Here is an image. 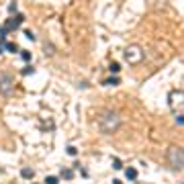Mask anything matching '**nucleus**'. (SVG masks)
I'll use <instances>...</instances> for the list:
<instances>
[{
    "label": "nucleus",
    "instance_id": "obj_13",
    "mask_svg": "<svg viewBox=\"0 0 184 184\" xmlns=\"http://www.w3.org/2000/svg\"><path fill=\"white\" fill-rule=\"evenodd\" d=\"M58 182H59L58 176H47V178H45V184H58Z\"/></svg>",
    "mask_w": 184,
    "mask_h": 184
},
{
    "label": "nucleus",
    "instance_id": "obj_11",
    "mask_svg": "<svg viewBox=\"0 0 184 184\" xmlns=\"http://www.w3.org/2000/svg\"><path fill=\"white\" fill-rule=\"evenodd\" d=\"M104 84H108V86H117V84H119V78H117V76H111V78H107V80H104Z\"/></svg>",
    "mask_w": 184,
    "mask_h": 184
},
{
    "label": "nucleus",
    "instance_id": "obj_20",
    "mask_svg": "<svg viewBox=\"0 0 184 184\" xmlns=\"http://www.w3.org/2000/svg\"><path fill=\"white\" fill-rule=\"evenodd\" d=\"M25 35L31 39V41H35V35H33V31H25Z\"/></svg>",
    "mask_w": 184,
    "mask_h": 184
},
{
    "label": "nucleus",
    "instance_id": "obj_3",
    "mask_svg": "<svg viewBox=\"0 0 184 184\" xmlns=\"http://www.w3.org/2000/svg\"><path fill=\"white\" fill-rule=\"evenodd\" d=\"M168 102H170V108L172 111H182L184 108V90H172L168 94Z\"/></svg>",
    "mask_w": 184,
    "mask_h": 184
},
{
    "label": "nucleus",
    "instance_id": "obj_10",
    "mask_svg": "<svg viewBox=\"0 0 184 184\" xmlns=\"http://www.w3.org/2000/svg\"><path fill=\"white\" fill-rule=\"evenodd\" d=\"M108 70H111V74H115V76H117V74L121 72V66H119V63H117V62H113L111 66H108Z\"/></svg>",
    "mask_w": 184,
    "mask_h": 184
},
{
    "label": "nucleus",
    "instance_id": "obj_7",
    "mask_svg": "<svg viewBox=\"0 0 184 184\" xmlns=\"http://www.w3.org/2000/svg\"><path fill=\"white\" fill-rule=\"evenodd\" d=\"M21 176H23V178H27V180H31V178L35 176V172H33L31 168H23V170H21Z\"/></svg>",
    "mask_w": 184,
    "mask_h": 184
},
{
    "label": "nucleus",
    "instance_id": "obj_17",
    "mask_svg": "<svg viewBox=\"0 0 184 184\" xmlns=\"http://www.w3.org/2000/svg\"><path fill=\"white\" fill-rule=\"evenodd\" d=\"M35 70H33V66H27V68L23 70V74H27V76H29V74H33Z\"/></svg>",
    "mask_w": 184,
    "mask_h": 184
},
{
    "label": "nucleus",
    "instance_id": "obj_8",
    "mask_svg": "<svg viewBox=\"0 0 184 184\" xmlns=\"http://www.w3.org/2000/svg\"><path fill=\"white\" fill-rule=\"evenodd\" d=\"M125 176H127V180H135L137 178V170L135 168H127L125 170Z\"/></svg>",
    "mask_w": 184,
    "mask_h": 184
},
{
    "label": "nucleus",
    "instance_id": "obj_5",
    "mask_svg": "<svg viewBox=\"0 0 184 184\" xmlns=\"http://www.w3.org/2000/svg\"><path fill=\"white\" fill-rule=\"evenodd\" d=\"M12 88H15V80H12V76L10 74H0V94L2 96H8L10 92H12Z\"/></svg>",
    "mask_w": 184,
    "mask_h": 184
},
{
    "label": "nucleus",
    "instance_id": "obj_22",
    "mask_svg": "<svg viewBox=\"0 0 184 184\" xmlns=\"http://www.w3.org/2000/svg\"><path fill=\"white\" fill-rule=\"evenodd\" d=\"M113 184H123V182H121V180H113Z\"/></svg>",
    "mask_w": 184,
    "mask_h": 184
},
{
    "label": "nucleus",
    "instance_id": "obj_2",
    "mask_svg": "<svg viewBox=\"0 0 184 184\" xmlns=\"http://www.w3.org/2000/svg\"><path fill=\"white\" fill-rule=\"evenodd\" d=\"M168 164L172 170L182 172L184 170V147L180 145H170L168 147Z\"/></svg>",
    "mask_w": 184,
    "mask_h": 184
},
{
    "label": "nucleus",
    "instance_id": "obj_14",
    "mask_svg": "<svg viewBox=\"0 0 184 184\" xmlns=\"http://www.w3.org/2000/svg\"><path fill=\"white\" fill-rule=\"evenodd\" d=\"M66 154H68V155H78V150L74 145H68V147H66Z\"/></svg>",
    "mask_w": 184,
    "mask_h": 184
},
{
    "label": "nucleus",
    "instance_id": "obj_12",
    "mask_svg": "<svg viewBox=\"0 0 184 184\" xmlns=\"http://www.w3.org/2000/svg\"><path fill=\"white\" fill-rule=\"evenodd\" d=\"M4 51H8V53H16V51H19V47H16L15 43H6V49Z\"/></svg>",
    "mask_w": 184,
    "mask_h": 184
},
{
    "label": "nucleus",
    "instance_id": "obj_19",
    "mask_svg": "<svg viewBox=\"0 0 184 184\" xmlns=\"http://www.w3.org/2000/svg\"><path fill=\"white\" fill-rule=\"evenodd\" d=\"M176 123H178V125H184V115H178V117H176Z\"/></svg>",
    "mask_w": 184,
    "mask_h": 184
},
{
    "label": "nucleus",
    "instance_id": "obj_18",
    "mask_svg": "<svg viewBox=\"0 0 184 184\" xmlns=\"http://www.w3.org/2000/svg\"><path fill=\"white\" fill-rule=\"evenodd\" d=\"M8 12H16V2H12V4H8Z\"/></svg>",
    "mask_w": 184,
    "mask_h": 184
},
{
    "label": "nucleus",
    "instance_id": "obj_15",
    "mask_svg": "<svg viewBox=\"0 0 184 184\" xmlns=\"http://www.w3.org/2000/svg\"><path fill=\"white\" fill-rule=\"evenodd\" d=\"M21 58H23L25 62H31V53L27 51V49H25V51H21Z\"/></svg>",
    "mask_w": 184,
    "mask_h": 184
},
{
    "label": "nucleus",
    "instance_id": "obj_4",
    "mask_svg": "<svg viewBox=\"0 0 184 184\" xmlns=\"http://www.w3.org/2000/svg\"><path fill=\"white\" fill-rule=\"evenodd\" d=\"M125 59L129 63H139L141 59H143V49H141L139 45H129V47L125 49Z\"/></svg>",
    "mask_w": 184,
    "mask_h": 184
},
{
    "label": "nucleus",
    "instance_id": "obj_6",
    "mask_svg": "<svg viewBox=\"0 0 184 184\" xmlns=\"http://www.w3.org/2000/svg\"><path fill=\"white\" fill-rule=\"evenodd\" d=\"M23 21H25V16H23V15H15L12 19H8V21H6L4 29H6V31H15L16 27H21V23H23Z\"/></svg>",
    "mask_w": 184,
    "mask_h": 184
},
{
    "label": "nucleus",
    "instance_id": "obj_21",
    "mask_svg": "<svg viewBox=\"0 0 184 184\" xmlns=\"http://www.w3.org/2000/svg\"><path fill=\"white\" fill-rule=\"evenodd\" d=\"M4 49H6V43H2V41H0V53H4Z\"/></svg>",
    "mask_w": 184,
    "mask_h": 184
},
{
    "label": "nucleus",
    "instance_id": "obj_9",
    "mask_svg": "<svg viewBox=\"0 0 184 184\" xmlns=\"http://www.w3.org/2000/svg\"><path fill=\"white\" fill-rule=\"evenodd\" d=\"M62 178L63 180H72L74 178V172H72V170H68V168H63L62 170Z\"/></svg>",
    "mask_w": 184,
    "mask_h": 184
},
{
    "label": "nucleus",
    "instance_id": "obj_16",
    "mask_svg": "<svg viewBox=\"0 0 184 184\" xmlns=\"http://www.w3.org/2000/svg\"><path fill=\"white\" fill-rule=\"evenodd\" d=\"M113 168H115V170H121V168H123L121 160H115V162H113Z\"/></svg>",
    "mask_w": 184,
    "mask_h": 184
},
{
    "label": "nucleus",
    "instance_id": "obj_1",
    "mask_svg": "<svg viewBox=\"0 0 184 184\" xmlns=\"http://www.w3.org/2000/svg\"><path fill=\"white\" fill-rule=\"evenodd\" d=\"M100 129L102 133H107V135H113L119 127H121V115L117 111H107V113H102L100 115Z\"/></svg>",
    "mask_w": 184,
    "mask_h": 184
}]
</instances>
